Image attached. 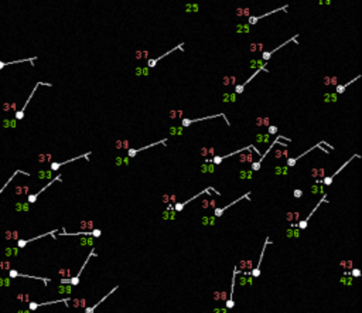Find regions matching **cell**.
I'll list each match as a JSON object with an SVG mask.
<instances>
[{"label": "cell", "instance_id": "obj_1", "mask_svg": "<svg viewBox=\"0 0 362 313\" xmlns=\"http://www.w3.org/2000/svg\"><path fill=\"white\" fill-rule=\"evenodd\" d=\"M92 257H96V252H95V248H92L91 249V254L88 255V258L85 259V262H84V265L81 266V269H79V272L74 276V278H62L61 279V285H64V283H70L71 286H76L78 283H79V276H81V273H82V271L85 269V266L88 265V262H89V259L92 258Z\"/></svg>", "mask_w": 362, "mask_h": 313}, {"label": "cell", "instance_id": "obj_2", "mask_svg": "<svg viewBox=\"0 0 362 313\" xmlns=\"http://www.w3.org/2000/svg\"><path fill=\"white\" fill-rule=\"evenodd\" d=\"M217 118H223V119L226 120V123L228 125H231L229 123V120L226 119V115L225 114H217V115H209V116H204V118H197V119H188V118H184V119H181V125L184 126V128H188L190 125H193L195 122H201V120H207V119H217Z\"/></svg>", "mask_w": 362, "mask_h": 313}, {"label": "cell", "instance_id": "obj_3", "mask_svg": "<svg viewBox=\"0 0 362 313\" xmlns=\"http://www.w3.org/2000/svg\"><path fill=\"white\" fill-rule=\"evenodd\" d=\"M282 139H284V140H287V142H290V139H289V138H284V136H282V135H280V136H277V138H276V139H274V140H273V142H272V144H270V146H269V147H267V150H266L265 153H263V154H262V156H260V159H259V160H258V162H253V163H252V170H255V171H258V170H259V169H260V163H262V162H263V159H265V157H266V154H267V153H270V152H272V149H273V147H274V144L277 143V142H279V140H282Z\"/></svg>", "mask_w": 362, "mask_h": 313}, {"label": "cell", "instance_id": "obj_4", "mask_svg": "<svg viewBox=\"0 0 362 313\" xmlns=\"http://www.w3.org/2000/svg\"><path fill=\"white\" fill-rule=\"evenodd\" d=\"M40 85H47V87H52V85H51V84H48V82H37V84L34 85V89L31 91V95L28 96V99L25 101L24 106H23L20 111H17V112H16V120H20V119H23V118H24V114H25V109H27V106H28V102L31 101V98H33V95L35 94V91H37V88H38Z\"/></svg>", "mask_w": 362, "mask_h": 313}, {"label": "cell", "instance_id": "obj_5", "mask_svg": "<svg viewBox=\"0 0 362 313\" xmlns=\"http://www.w3.org/2000/svg\"><path fill=\"white\" fill-rule=\"evenodd\" d=\"M89 156H91V152H88V153H84V154H81V156H76V157H72V159H68V160H65V162H52L51 163V166H50V171H55V170H58L60 167H62L64 165H68V163H71V162H75V160H79V159H89Z\"/></svg>", "mask_w": 362, "mask_h": 313}, {"label": "cell", "instance_id": "obj_6", "mask_svg": "<svg viewBox=\"0 0 362 313\" xmlns=\"http://www.w3.org/2000/svg\"><path fill=\"white\" fill-rule=\"evenodd\" d=\"M9 278L14 279V278H28V279H37V281H43L46 285L50 282L48 278H41V276H33V275H25V273H20L19 271L16 269H10L9 271Z\"/></svg>", "mask_w": 362, "mask_h": 313}, {"label": "cell", "instance_id": "obj_7", "mask_svg": "<svg viewBox=\"0 0 362 313\" xmlns=\"http://www.w3.org/2000/svg\"><path fill=\"white\" fill-rule=\"evenodd\" d=\"M61 180H62V179H61V174H57V176H55V177H54V179H52L51 181H48V183H47V184H46V186H44V187H43L41 190H38V191H37V193H34V194H28L27 203H28V204H33V203H35L37 197H38V195H40L41 193L44 191V190H46L47 187H51V184H52L54 181H61Z\"/></svg>", "mask_w": 362, "mask_h": 313}, {"label": "cell", "instance_id": "obj_8", "mask_svg": "<svg viewBox=\"0 0 362 313\" xmlns=\"http://www.w3.org/2000/svg\"><path fill=\"white\" fill-rule=\"evenodd\" d=\"M325 201H327V195H323V198H321V200H320V201L317 203V206H315V207H314L313 210H311V213H310L308 216L306 217L304 220H301V221H300V222L297 224V227H298L300 230H306V228H307V224H308V220H310V218H311V216H313L314 213H315V211L318 210V207H320V206H321L323 203H325Z\"/></svg>", "mask_w": 362, "mask_h": 313}, {"label": "cell", "instance_id": "obj_9", "mask_svg": "<svg viewBox=\"0 0 362 313\" xmlns=\"http://www.w3.org/2000/svg\"><path fill=\"white\" fill-rule=\"evenodd\" d=\"M266 64H267V62H263V64H262V65H260V67H259L256 71L253 72V74H252V75H250V77H249V78H248V79H246V81H245L242 85H238V87H235V92H236V94H242V92H243V89H245V87H246V85H248V84H249V82H250V81H252V79H253V78H255L258 74H260L262 71H265Z\"/></svg>", "mask_w": 362, "mask_h": 313}, {"label": "cell", "instance_id": "obj_10", "mask_svg": "<svg viewBox=\"0 0 362 313\" xmlns=\"http://www.w3.org/2000/svg\"><path fill=\"white\" fill-rule=\"evenodd\" d=\"M68 300H71L70 298H65V299H60V300H50V302H44V303H35V302H28V310H35L41 306H47V305H54V303H65L68 306Z\"/></svg>", "mask_w": 362, "mask_h": 313}, {"label": "cell", "instance_id": "obj_11", "mask_svg": "<svg viewBox=\"0 0 362 313\" xmlns=\"http://www.w3.org/2000/svg\"><path fill=\"white\" fill-rule=\"evenodd\" d=\"M270 242V238L267 237L265 241V244H263V248H262V252H260V258H259V262L258 265L250 271V275H252V278H258L259 275H260V264H262V261H263V255H265V251H266V247H267V244Z\"/></svg>", "mask_w": 362, "mask_h": 313}, {"label": "cell", "instance_id": "obj_12", "mask_svg": "<svg viewBox=\"0 0 362 313\" xmlns=\"http://www.w3.org/2000/svg\"><path fill=\"white\" fill-rule=\"evenodd\" d=\"M183 46H184V44H183V43H181V44H178V46H175V47H173V48H171V50H170V51H167V52H164V54H161V55H159V57H156V58H150V60H149V61H147V65H149V67H150V68H153V67H156V64H157V62H159V61H160V60H163V58H166V57H167V55H169V54H171V52H173V51H175V50H180V48H181V50H183Z\"/></svg>", "mask_w": 362, "mask_h": 313}, {"label": "cell", "instance_id": "obj_13", "mask_svg": "<svg viewBox=\"0 0 362 313\" xmlns=\"http://www.w3.org/2000/svg\"><path fill=\"white\" fill-rule=\"evenodd\" d=\"M166 142H167V139H161V140H159V142H153V143L147 144V146H143V147H139V149H129V150H127V156H129V157H134L139 152L147 150V149H150V147H153V146H156V144H164V146H166Z\"/></svg>", "mask_w": 362, "mask_h": 313}, {"label": "cell", "instance_id": "obj_14", "mask_svg": "<svg viewBox=\"0 0 362 313\" xmlns=\"http://www.w3.org/2000/svg\"><path fill=\"white\" fill-rule=\"evenodd\" d=\"M297 37H298V34H296V36H294V37H291L290 40H286V41H284L283 44L277 46L276 48H273L272 51H265V52L262 54V58H263V61H265V62H267V61H269V58H270V57H272V55H273V54H274L276 51H279L280 48H283L284 46H286V44H289V43H291V41H296V38H297Z\"/></svg>", "mask_w": 362, "mask_h": 313}, {"label": "cell", "instance_id": "obj_15", "mask_svg": "<svg viewBox=\"0 0 362 313\" xmlns=\"http://www.w3.org/2000/svg\"><path fill=\"white\" fill-rule=\"evenodd\" d=\"M355 157H357V159H358V157H361V156H359V154H354V156H352V157H351V159H348V160H347V162H345V163H344V165H342V166H341V167L338 169V170H335V171H334V173H333V174H331V176H328V177H325V179H324V180H323V183H324V184H325V186H330V184H331V183H333V180H334V177H335V176H337V174H338V173H339V171H341V170H342V169H345V166H347V165H349V163H351V162H352V159H355Z\"/></svg>", "mask_w": 362, "mask_h": 313}, {"label": "cell", "instance_id": "obj_16", "mask_svg": "<svg viewBox=\"0 0 362 313\" xmlns=\"http://www.w3.org/2000/svg\"><path fill=\"white\" fill-rule=\"evenodd\" d=\"M236 275H238V266H235V271H234V276H232V286H231V296H229V299L226 300V309H232V308L235 306V302H234V293H235Z\"/></svg>", "mask_w": 362, "mask_h": 313}, {"label": "cell", "instance_id": "obj_17", "mask_svg": "<svg viewBox=\"0 0 362 313\" xmlns=\"http://www.w3.org/2000/svg\"><path fill=\"white\" fill-rule=\"evenodd\" d=\"M212 190H214V189H212V187H209V189H207V190H204V191L197 193V194L194 195L193 198H188V200H185V201H183V203H177V204H174V210H175V211H181V210H183V208H184V207H185V206H187L188 203H191L193 200H195V198H198L199 195H202V194H205V193L212 191Z\"/></svg>", "mask_w": 362, "mask_h": 313}, {"label": "cell", "instance_id": "obj_18", "mask_svg": "<svg viewBox=\"0 0 362 313\" xmlns=\"http://www.w3.org/2000/svg\"><path fill=\"white\" fill-rule=\"evenodd\" d=\"M321 143H323V142H321ZM321 143H317V144H314V146H311V147H310V149H308V150H306V152H304V153H301V154H298V156H296V157H291V159H287V162H286V165H287V166H289V167H293V166H294V165H296V163H297V162H298V160H300V159H301V157H303V156H306V154H307V153H310V152H313L314 149H320V147H321V146H320V144H321Z\"/></svg>", "mask_w": 362, "mask_h": 313}, {"label": "cell", "instance_id": "obj_19", "mask_svg": "<svg viewBox=\"0 0 362 313\" xmlns=\"http://www.w3.org/2000/svg\"><path fill=\"white\" fill-rule=\"evenodd\" d=\"M252 149V146L249 144V146H246V147H242L239 150H235V152H232V153H228V154H223V156H215L214 159H212V162L215 163V165H219L222 160H225V159H228V157H231V156H235V154H238V153H242V152H246V150H250Z\"/></svg>", "mask_w": 362, "mask_h": 313}, {"label": "cell", "instance_id": "obj_20", "mask_svg": "<svg viewBox=\"0 0 362 313\" xmlns=\"http://www.w3.org/2000/svg\"><path fill=\"white\" fill-rule=\"evenodd\" d=\"M54 232H58V230H52V231H50V232H44V234H41V235H38V237H34V238H30V240H17V248H19V249H20V248H24L28 242H33V241L40 240V238H44V237H47V235H54Z\"/></svg>", "mask_w": 362, "mask_h": 313}, {"label": "cell", "instance_id": "obj_21", "mask_svg": "<svg viewBox=\"0 0 362 313\" xmlns=\"http://www.w3.org/2000/svg\"><path fill=\"white\" fill-rule=\"evenodd\" d=\"M249 195H250V191H249V193H245V194H243V195H241V197H239V198H236V200H235V201H232V203H229V204H228V206H225V207H222V208H215V217H221V216H222V214H223V213H225V211H226V210H228V208H229V207H232V206H235V204H236V203H238V201H241V200H243V198H248V197H249Z\"/></svg>", "mask_w": 362, "mask_h": 313}, {"label": "cell", "instance_id": "obj_22", "mask_svg": "<svg viewBox=\"0 0 362 313\" xmlns=\"http://www.w3.org/2000/svg\"><path fill=\"white\" fill-rule=\"evenodd\" d=\"M118 289H119V286L116 285V286H115L113 289H110V292H109V293H106V295H105V296H103V298H102V299H100V300L98 302L96 305H94V306H91V308H85V313H94V310L96 309L98 306H99V305H100V303H102L103 300H106V299H108V298H109L110 295H113V293H115V292H116Z\"/></svg>", "mask_w": 362, "mask_h": 313}, {"label": "cell", "instance_id": "obj_23", "mask_svg": "<svg viewBox=\"0 0 362 313\" xmlns=\"http://www.w3.org/2000/svg\"><path fill=\"white\" fill-rule=\"evenodd\" d=\"M287 9V6H283V7H279V9H276V10H272V11H269V13H266L263 16H258V17H249V24H256L260 19H263V17H267V16H270V14H273V13H277V11H280V10H286Z\"/></svg>", "mask_w": 362, "mask_h": 313}, {"label": "cell", "instance_id": "obj_24", "mask_svg": "<svg viewBox=\"0 0 362 313\" xmlns=\"http://www.w3.org/2000/svg\"><path fill=\"white\" fill-rule=\"evenodd\" d=\"M37 60V57H33V58H24V60H17V61H10V62H4V61H0V70H3L4 67L7 65H11V64H19V62H31V65H34V61Z\"/></svg>", "mask_w": 362, "mask_h": 313}, {"label": "cell", "instance_id": "obj_25", "mask_svg": "<svg viewBox=\"0 0 362 313\" xmlns=\"http://www.w3.org/2000/svg\"><path fill=\"white\" fill-rule=\"evenodd\" d=\"M1 126H3L4 129H14V128L17 126V120L16 119H3Z\"/></svg>", "mask_w": 362, "mask_h": 313}, {"label": "cell", "instance_id": "obj_26", "mask_svg": "<svg viewBox=\"0 0 362 313\" xmlns=\"http://www.w3.org/2000/svg\"><path fill=\"white\" fill-rule=\"evenodd\" d=\"M4 254H6L7 258H10V257H17V255H19V248H17V247H7Z\"/></svg>", "mask_w": 362, "mask_h": 313}, {"label": "cell", "instance_id": "obj_27", "mask_svg": "<svg viewBox=\"0 0 362 313\" xmlns=\"http://www.w3.org/2000/svg\"><path fill=\"white\" fill-rule=\"evenodd\" d=\"M359 78H361V75L355 77L354 79H351L349 82H347V84H344V85H338V87H337V92H338V94H342V92L345 91V88H347V87H349V85H351L352 82H355V81H357V79H359Z\"/></svg>", "mask_w": 362, "mask_h": 313}, {"label": "cell", "instance_id": "obj_28", "mask_svg": "<svg viewBox=\"0 0 362 313\" xmlns=\"http://www.w3.org/2000/svg\"><path fill=\"white\" fill-rule=\"evenodd\" d=\"M16 211H28V203L27 201H19V203H16Z\"/></svg>", "mask_w": 362, "mask_h": 313}, {"label": "cell", "instance_id": "obj_29", "mask_svg": "<svg viewBox=\"0 0 362 313\" xmlns=\"http://www.w3.org/2000/svg\"><path fill=\"white\" fill-rule=\"evenodd\" d=\"M6 240H19V231H6Z\"/></svg>", "mask_w": 362, "mask_h": 313}, {"label": "cell", "instance_id": "obj_30", "mask_svg": "<svg viewBox=\"0 0 362 313\" xmlns=\"http://www.w3.org/2000/svg\"><path fill=\"white\" fill-rule=\"evenodd\" d=\"M9 288V286H11V278H0V288Z\"/></svg>", "mask_w": 362, "mask_h": 313}, {"label": "cell", "instance_id": "obj_31", "mask_svg": "<svg viewBox=\"0 0 362 313\" xmlns=\"http://www.w3.org/2000/svg\"><path fill=\"white\" fill-rule=\"evenodd\" d=\"M74 302H72V306H75V308H85V303H86V300L85 299H72Z\"/></svg>", "mask_w": 362, "mask_h": 313}, {"label": "cell", "instance_id": "obj_32", "mask_svg": "<svg viewBox=\"0 0 362 313\" xmlns=\"http://www.w3.org/2000/svg\"><path fill=\"white\" fill-rule=\"evenodd\" d=\"M28 191V187L27 186H16V193L19 195H23V194H27Z\"/></svg>", "mask_w": 362, "mask_h": 313}, {"label": "cell", "instance_id": "obj_33", "mask_svg": "<svg viewBox=\"0 0 362 313\" xmlns=\"http://www.w3.org/2000/svg\"><path fill=\"white\" fill-rule=\"evenodd\" d=\"M0 269H3V271H10L11 268H10V262L9 261H0Z\"/></svg>", "mask_w": 362, "mask_h": 313}, {"label": "cell", "instance_id": "obj_34", "mask_svg": "<svg viewBox=\"0 0 362 313\" xmlns=\"http://www.w3.org/2000/svg\"><path fill=\"white\" fill-rule=\"evenodd\" d=\"M17 299H19V300H21V302H30V300H28V295H27V293H19V295H17Z\"/></svg>", "mask_w": 362, "mask_h": 313}, {"label": "cell", "instance_id": "obj_35", "mask_svg": "<svg viewBox=\"0 0 362 313\" xmlns=\"http://www.w3.org/2000/svg\"><path fill=\"white\" fill-rule=\"evenodd\" d=\"M50 174H51V171H40V173H38V177H40V179H50V177H51Z\"/></svg>", "mask_w": 362, "mask_h": 313}, {"label": "cell", "instance_id": "obj_36", "mask_svg": "<svg viewBox=\"0 0 362 313\" xmlns=\"http://www.w3.org/2000/svg\"><path fill=\"white\" fill-rule=\"evenodd\" d=\"M91 235H92V237H95V238H98V237H100V235H102V231H100V230H98V228H94V230L91 231Z\"/></svg>", "mask_w": 362, "mask_h": 313}, {"label": "cell", "instance_id": "obj_37", "mask_svg": "<svg viewBox=\"0 0 362 313\" xmlns=\"http://www.w3.org/2000/svg\"><path fill=\"white\" fill-rule=\"evenodd\" d=\"M3 111H4V112H9V111H11V103H9V102L3 103Z\"/></svg>", "mask_w": 362, "mask_h": 313}, {"label": "cell", "instance_id": "obj_38", "mask_svg": "<svg viewBox=\"0 0 362 313\" xmlns=\"http://www.w3.org/2000/svg\"><path fill=\"white\" fill-rule=\"evenodd\" d=\"M269 133L276 135V133H277V128H276V126H269Z\"/></svg>", "mask_w": 362, "mask_h": 313}, {"label": "cell", "instance_id": "obj_39", "mask_svg": "<svg viewBox=\"0 0 362 313\" xmlns=\"http://www.w3.org/2000/svg\"><path fill=\"white\" fill-rule=\"evenodd\" d=\"M349 275H351V276H359L361 272H359V269H354L352 272H349Z\"/></svg>", "mask_w": 362, "mask_h": 313}, {"label": "cell", "instance_id": "obj_40", "mask_svg": "<svg viewBox=\"0 0 362 313\" xmlns=\"http://www.w3.org/2000/svg\"><path fill=\"white\" fill-rule=\"evenodd\" d=\"M303 195V190H294V197L296 198H300Z\"/></svg>", "mask_w": 362, "mask_h": 313}, {"label": "cell", "instance_id": "obj_41", "mask_svg": "<svg viewBox=\"0 0 362 313\" xmlns=\"http://www.w3.org/2000/svg\"><path fill=\"white\" fill-rule=\"evenodd\" d=\"M30 312H31V310H28V309H27V310H17V313H30Z\"/></svg>", "mask_w": 362, "mask_h": 313}]
</instances>
